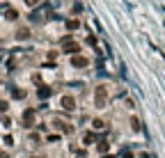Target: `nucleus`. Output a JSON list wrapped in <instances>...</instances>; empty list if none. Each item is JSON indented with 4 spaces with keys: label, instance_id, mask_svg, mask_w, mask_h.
Masks as SVG:
<instances>
[{
    "label": "nucleus",
    "instance_id": "f257e3e1",
    "mask_svg": "<svg viewBox=\"0 0 165 158\" xmlns=\"http://www.w3.org/2000/svg\"><path fill=\"white\" fill-rule=\"evenodd\" d=\"M62 103H64V108H73V99H71V96H67Z\"/></svg>",
    "mask_w": 165,
    "mask_h": 158
},
{
    "label": "nucleus",
    "instance_id": "f03ea898",
    "mask_svg": "<svg viewBox=\"0 0 165 158\" xmlns=\"http://www.w3.org/2000/svg\"><path fill=\"white\" fill-rule=\"evenodd\" d=\"M73 64H78V66H85V64H87V60H85V57H78V60H73Z\"/></svg>",
    "mask_w": 165,
    "mask_h": 158
}]
</instances>
